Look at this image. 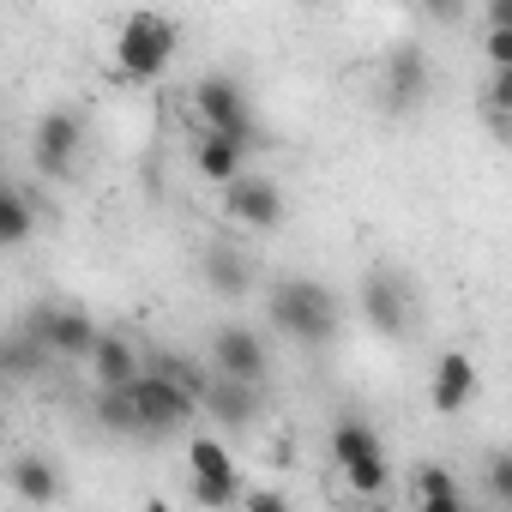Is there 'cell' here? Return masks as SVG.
<instances>
[{
  "mask_svg": "<svg viewBox=\"0 0 512 512\" xmlns=\"http://www.w3.org/2000/svg\"><path fill=\"white\" fill-rule=\"evenodd\" d=\"M199 410H205V404H199L181 380H169L163 368H145L139 380L97 392V422H103L109 434H127V440H169V434H181Z\"/></svg>",
  "mask_w": 512,
  "mask_h": 512,
  "instance_id": "obj_1",
  "label": "cell"
},
{
  "mask_svg": "<svg viewBox=\"0 0 512 512\" xmlns=\"http://www.w3.org/2000/svg\"><path fill=\"white\" fill-rule=\"evenodd\" d=\"M266 320H272L290 344H302V350H326V344L338 338V326H344L338 296H332L326 284H314V278H278V284L266 290Z\"/></svg>",
  "mask_w": 512,
  "mask_h": 512,
  "instance_id": "obj_2",
  "label": "cell"
},
{
  "mask_svg": "<svg viewBox=\"0 0 512 512\" xmlns=\"http://www.w3.org/2000/svg\"><path fill=\"white\" fill-rule=\"evenodd\" d=\"M175 49H181L175 19H163V13H127V25L115 37V73L127 85H151V79L169 73Z\"/></svg>",
  "mask_w": 512,
  "mask_h": 512,
  "instance_id": "obj_3",
  "label": "cell"
},
{
  "mask_svg": "<svg viewBox=\"0 0 512 512\" xmlns=\"http://www.w3.org/2000/svg\"><path fill=\"white\" fill-rule=\"evenodd\" d=\"M326 452H332V464L344 470V482L362 494V500H380L386 488H392V464H386V440L362 422V416H344V422H332V434H326Z\"/></svg>",
  "mask_w": 512,
  "mask_h": 512,
  "instance_id": "obj_4",
  "label": "cell"
},
{
  "mask_svg": "<svg viewBox=\"0 0 512 512\" xmlns=\"http://www.w3.org/2000/svg\"><path fill=\"white\" fill-rule=\"evenodd\" d=\"M356 302H362V320L380 338H410V326H416V290H410V278L398 266H368Z\"/></svg>",
  "mask_w": 512,
  "mask_h": 512,
  "instance_id": "obj_5",
  "label": "cell"
},
{
  "mask_svg": "<svg viewBox=\"0 0 512 512\" xmlns=\"http://www.w3.org/2000/svg\"><path fill=\"white\" fill-rule=\"evenodd\" d=\"M193 115H199V127H211V133H229V139H241V145H260L253 103H247L241 79H229V73H205V79L193 85Z\"/></svg>",
  "mask_w": 512,
  "mask_h": 512,
  "instance_id": "obj_6",
  "label": "cell"
},
{
  "mask_svg": "<svg viewBox=\"0 0 512 512\" xmlns=\"http://www.w3.org/2000/svg\"><path fill=\"white\" fill-rule=\"evenodd\" d=\"M434 91V61L422 43H398L380 67V109L386 115H416Z\"/></svg>",
  "mask_w": 512,
  "mask_h": 512,
  "instance_id": "obj_7",
  "label": "cell"
},
{
  "mask_svg": "<svg viewBox=\"0 0 512 512\" xmlns=\"http://www.w3.org/2000/svg\"><path fill=\"white\" fill-rule=\"evenodd\" d=\"M25 326L55 350V362H91V350L103 338V326L85 308H73V302H43V308H31Z\"/></svg>",
  "mask_w": 512,
  "mask_h": 512,
  "instance_id": "obj_8",
  "label": "cell"
},
{
  "mask_svg": "<svg viewBox=\"0 0 512 512\" xmlns=\"http://www.w3.org/2000/svg\"><path fill=\"white\" fill-rule=\"evenodd\" d=\"M211 368L266 386V380H272V344H266V332H253V326H241V320L217 326V332H211Z\"/></svg>",
  "mask_w": 512,
  "mask_h": 512,
  "instance_id": "obj_9",
  "label": "cell"
},
{
  "mask_svg": "<svg viewBox=\"0 0 512 512\" xmlns=\"http://www.w3.org/2000/svg\"><path fill=\"white\" fill-rule=\"evenodd\" d=\"M79 151H85V121H79L73 109H49V115L37 121V133H31V163H37V175L67 181L73 163H79Z\"/></svg>",
  "mask_w": 512,
  "mask_h": 512,
  "instance_id": "obj_10",
  "label": "cell"
},
{
  "mask_svg": "<svg viewBox=\"0 0 512 512\" xmlns=\"http://www.w3.org/2000/svg\"><path fill=\"white\" fill-rule=\"evenodd\" d=\"M223 217L229 223H241V229H278L284 223V193H278V181H266V175H235L229 187H223Z\"/></svg>",
  "mask_w": 512,
  "mask_h": 512,
  "instance_id": "obj_11",
  "label": "cell"
},
{
  "mask_svg": "<svg viewBox=\"0 0 512 512\" xmlns=\"http://www.w3.org/2000/svg\"><path fill=\"white\" fill-rule=\"evenodd\" d=\"M205 416H217L223 428H253L260 422V386L253 380H235V374H211V386H205Z\"/></svg>",
  "mask_w": 512,
  "mask_h": 512,
  "instance_id": "obj_12",
  "label": "cell"
},
{
  "mask_svg": "<svg viewBox=\"0 0 512 512\" xmlns=\"http://www.w3.org/2000/svg\"><path fill=\"white\" fill-rule=\"evenodd\" d=\"M476 386H482V374H476V362H470L464 350H446V356L434 362V380H428V398H434V410H440V416H458V410H470V398H476Z\"/></svg>",
  "mask_w": 512,
  "mask_h": 512,
  "instance_id": "obj_13",
  "label": "cell"
},
{
  "mask_svg": "<svg viewBox=\"0 0 512 512\" xmlns=\"http://www.w3.org/2000/svg\"><path fill=\"white\" fill-rule=\"evenodd\" d=\"M205 284L223 296V302H241V296H253V284H260V272H253V260L241 247H229V241H217V247H205Z\"/></svg>",
  "mask_w": 512,
  "mask_h": 512,
  "instance_id": "obj_14",
  "label": "cell"
},
{
  "mask_svg": "<svg viewBox=\"0 0 512 512\" xmlns=\"http://www.w3.org/2000/svg\"><path fill=\"white\" fill-rule=\"evenodd\" d=\"M193 169H199L205 181L229 187V181L247 169V145H241V139H229V133H211V127H199V139H193Z\"/></svg>",
  "mask_w": 512,
  "mask_h": 512,
  "instance_id": "obj_15",
  "label": "cell"
},
{
  "mask_svg": "<svg viewBox=\"0 0 512 512\" xmlns=\"http://www.w3.org/2000/svg\"><path fill=\"white\" fill-rule=\"evenodd\" d=\"M91 374H97V386H127V380H139V374H145V356H139V344H133V338L103 332V338H97V350H91Z\"/></svg>",
  "mask_w": 512,
  "mask_h": 512,
  "instance_id": "obj_16",
  "label": "cell"
},
{
  "mask_svg": "<svg viewBox=\"0 0 512 512\" xmlns=\"http://www.w3.org/2000/svg\"><path fill=\"white\" fill-rule=\"evenodd\" d=\"M49 362H55V350H49L31 326H13V332H7V344H0V368H7L13 380H37Z\"/></svg>",
  "mask_w": 512,
  "mask_h": 512,
  "instance_id": "obj_17",
  "label": "cell"
},
{
  "mask_svg": "<svg viewBox=\"0 0 512 512\" xmlns=\"http://www.w3.org/2000/svg\"><path fill=\"white\" fill-rule=\"evenodd\" d=\"M7 482H13V500H25V506H49V500L67 494V488H61V470H55L49 458H19Z\"/></svg>",
  "mask_w": 512,
  "mask_h": 512,
  "instance_id": "obj_18",
  "label": "cell"
},
{
  "mask_svg": "<svg viewBox=\"0 0 512 512\" xmlns=\"http://www.w3.org/2000/svg\"><path fill=\"white\" fill-rule=\"evenodd\" d=\"M37 229V199L25 187H7V199H0V241L7 247H25Z\"/></svg>",
  "mask_w": 512,
  "mask_h": 512,
  "instance_id": "obj_19",
  "label": "cell"
},
{
  "mask_svg": "<svg viewBox=\"0 0 512 512\" xmlns=\"http://www.w3.org/2000/svg\"><path fill=\"white\" fill-rule=\"evenodd\" d=\"M416 500L422 506H458L464 488H458V476L446 464H416Z\"/></svg>",
  "mask_w": 512,
  "mask_h": 512,
  "instance_id": "obj_20",
  "label": "cell"
},
{
  "mask_svg": "<svg viewBox=\"0 0 512 512\" xmlns=\"http://www.w3.org/2000/svg\"><path fill=\"white\" fill-rule=\"evenodd\" d=\"M187 464H193V476H229V470H241L235 452H229L223 440H205V434L187 440Z\"/></svg>",
  "mask_w": 512,
  "mask_h": 512,
  "instance_id": "obj_21",
  "label": "cell"
},
{
  "mask_svg": "<svg viewBox=\"0 0 512 512\" xmlns=\"http://www.w3.org/2000/svg\"><path fill=\"white\" fill-rule=\"evenodd\" d=\"M187 494H193V506H241V470H229V476H193L187 482Z\"/></svg>",
  "mask_w": 512,
  "mask_h": 512,
  "instance_id": "obj_22",
  "label": "cell"
},
{
  "mask_svg": "<svg viewBox=\"0 0 512 512\" xmlns=\"http://www.w3.org/2000/svg\"><path fill=\"white\" fill-rule=\"evenodd\" d=\"M482 115H512V67H488V79H482Z\"/></svg>",
  "mask_w": 512,
  "mask_h": 512,
  "instance_id": "obj_23",
  "label": "cell"
},
{
  "mask_svg": "<svg viewBox=\"0 0 512 512\" xmlns=\"http://www.w3.org/2000/svg\"><path fill=\"white\" fill-rule=\"evenodd\" d=\"M482 61L488 67H512V25H488L482 31Z\"/></svg>",
  "mask_w": 512,
  "mask_h": 512,
  "instance_id": "obj_24",
  "label": "cell"
},
{
  "mask_svg": "<svg viewBox=\"0 0 512 512\" xmlns=\"http://www.w3.org/2000/svg\"><path fill=\"white\" fill-rule=\"evenodd\" d=\"M488 500L512 506V452H494L488 458Z\"/></svg>",
  "mask_w": 512,
  "mask_h": 512,
  "instance_id": "obj_25",
  "label": "cell"
},
{
  "mask_svg": "<svg viewBox=\"0 0 512 512\" xmlns=\"http://www.w3.org/2000/svg\"><path fill=\"white\" fill-rule=\"evenodd\" d=\"M422 13H428L434 25H458V19L470 13V0H422Z\"/></svg>",
  "mask_w": 512,
  "mask_h": 512,
  "instance_id": "obj_26",
  "label": "cell"
},
{
  "mask_svg": "<svg viewBox=\"0 0 512 512\" xmlns=\"http://www.w3.org/2000/svg\"><path fill=\"white\" fill-rule=\"evenodd\" d=\"M241 506H253V512H284L290 500H284L278 488H253V494H241Z\"/></svg>",
  "mask_w": 512,
  "mask_h": 512,
  "instance_id": "obj_27",
  "label": "cell"
},
{
  "mask_svg": "<svg viewBox=\"0 0 512 512\" xmlns=\"http://www.w3.org/2000/svg\"><path fill=\"white\" fill-rule=\"evenodd\" d=\"M482 13H488V25H512V0H482Z\"/></svg>",
  "mask_w": 512,
  "mask_h": 512,
  "instance_id": "obj_28",
  "label": "cell"
}]
</instances>
